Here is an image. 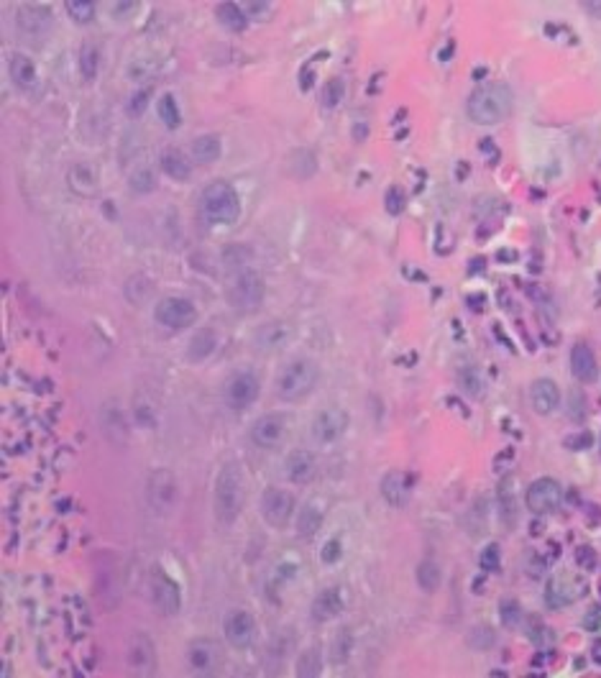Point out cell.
<instances>
[{
  "label": "cell",
  "mask_w": 601,
  "mask_h": 678,
  "mask_svg": "<svg viewBox=\"0 0 601 678\" xmlns=\"http://www.w3.org/2000/svg\"><path fill=\"white\" fill-rule=\"evenodd\" d=\"M315 466H318V461H315V456L310 453V451H305V448H294L292 453L284 458V473H287V479L294 481V484H307V481L313 479Z\"/></svg>",
  "instance_id": "obj_21"
},
{
  "label": "cell",
  "mask_w": 601,
  "mask_h": 678,
  "mask_svg": "<svg viewBox=\"0 0 601 678\" xmlns=\"http://www.w3.org/2000/svg\"><path fill=\"white\" fill-rule=\"evenodd\" d=\"M128 663L136 676H153L156 673V655H153V642L146 635H134L131 647H128Z\"/></svg>",
  "instance_id": "obj_16"
},
{
  "label": "cell",
  "mask_w": 601,
  "mask_h": 678,
  "mask_svg": "<svg viewBox=\"0 0 601 678\" xmlns=\"http://www.w3.org/2000/svg\"><path fill=\"white\" fill-rule=\"evenodd\" d=\"M583 11H588L591 16H601V3L599 0H586V3H581Z\"/></svg>",
  "instance_id": "obj_54"
},
{
  "label": "cell",
  "mask_w": 601,
  "mask_h": 678,
  "mask_svg": "<svg viewBox=\"0 0 601 678\" xmlns=\"http://www.w3.org/2000/svg\"><path fill=\"white\" fill-rule=\"evenodd\" d=\"M591 441H594V438H591V433L570 435V438H568V448H573V451H578V448H581V451H586V448L591 446Z\"/></svg>",
  "instance_id": "obj_52"
},
{
  "label": "cell",
  "mask_w": 601,
  "mask_h": 678,
  "mask_svg": "<svg viewBox=\"0 0 601 678\" xmlns=\"http://www.w3.org/2000/svg\"><path fill=\"white\" fill-rule=\"evenodd\" d=\"M340 556H343V543H340L338 537H330L323 548H320V561L325 563V566H332V563H338Z\"/></svg>",
  "instance_id": "obj_45"
},
{
  "label": "cell",
  "mask_w": 601,
  "mask_h": 678,
  "mask_svg": "<svg viewBox=\"0 0 601 678\" xmlns=\"http://www.w3.org/2000/svg\"><path fill=\"white\" fill-rule=\"evenodd\" d=\"M343 95H345V82L340 80V77H332V80H327L325 87H323L320 102H323V108H325V110H332V108H338V105H340Z\"/></svg>",
  "instance_id": "obj_37"
},
{
  "label": "cell",
  "mask_w": 601,
  "mask_h": 678,
  "mask_svg": "<svg viewBox=\"0 0 601 678\" xmlns=\"http://www.w3.org/2000/svg\"><path fill=\"white\" fill-rule=\"evenodd\" d=\"M345 430H348V412H345L343 407L320 409L318 415L313 417V425H310L313 438L318 443H323V446H330V443L340 441Z\"/></svg>",
  "instance_id": "obj_10"
},
{
  "label": "cell",
  "mask_w": 601,
  "mask_h": 678,
  "mask_svg": "<svg viewBox=\"0 0 601 678\" xmlns=\"http://www.w3.org/2000/svg\"><path fill=\"white\" fill-rule=\"evenodd\" d=\"M351 652H353L351 627H340L338 633L332 635V640H330V660L335 665H343V663H348Z\"/></svg>",
  "instance_id": "obj_33"
},
{
  "label": "cell",
  "mask_w": 601,
  "mask_h": 678,
  "mask_svg": "<svg viewBox=\"0 0 601 678\" xmlns=\"http://www.w3.org/2000/svg\"><path fill=\"white\" fill-rule=\"evenodd\" d=\"M479 561H481V569L484 571H497L499 563H502V550H499V545H494V543L486 545V548L481 550Z\"/></svg>",
  "instance_id": "obj_47"
},
{
  "label": "cell",
  "mask_w": 601,
  "mask_h": 678,
  "mask_svg": "<svg viewBox=\"0 0 601 678\" xmlns=\"http://www.w3.org/2000/svg\"><path fill=\"white\" fill-rule=\"evenodd\" d=\"M276 576H279L281 581H292L294 576H297V563H279Z\"/></svg>",
  "instance_id": "obj_53"
},
{
  "label": "cell",
  "mask_w": 601,
  "mask_h": 678,
  "mask_svg": "<svg viewBox=\"0 0 601 678\" xmlns=\"http://www.w3.org/2000/svg\"><path fill=\"white\" fill-rule=\"evenodd\" d=\"M215 13H217V21L233 33L246 31V26H249V16L243 13V8L238 6V3H220V6L215 8Z\"/></svg>",
  "instance_id": "obj_32"
},
{
  "label": "cell",
  "mask_w": 601,
  "mask_h": 678,
  "mask_svg": "<svg viewBox=\"0 0 601 678\" xmlns=\"http://www.w3.org/2000/svg\"><path fill=\"white\" fill-rule=\"evenodd\" d=\"M153 318L156 323L169 330H185L192 328V323L197 320V307L192 305L187 297H164L153 307Z\"/></svg>",
  "instance_id": "obj_7"
},
{
  "label": "cell",
  "mask_w": 601,
  "mask_h": 678,
  "mask_svg": "<svg viewBox=\"0 0 601 678\" xmlns=\"http://www.w3.org/2000/svg\"><path fill=\"white\" fill-rule=\"evenodd\" d=\"M412 494V481L404 471H389L381 479V497L389 507H404Z\"/></svg>",
  "instance_id": "obj_20"
},
{
  "label": "cell",
  "mask_w": 601,
  "mask_h": 678,
  "mask_svg": "<svg viewBox=\"0 0 601 678\" xmlns=\"http://www.w3.org/2000/svg\"><path fill=\"white\" fill-rule=\"evenodd\" d=\"M151 599L161 614H177L182 607V594L172 576H166L161 569H153L151 574Z\"/></svg>",
  "instance_id": "obj_14"
},
{
  "label": "cell",
  "mask_w": 601,
  "mask_h": 678,
  "mask_svg": "<svg viewBox=\"0 0 601 678\" xmlns=\"http://www.w3.org/2000/svg\"><path fill=\"white\" fill-rule=\"evenodd\" d=\"M345 607V596L340 586H327L323 588L313 599V617L318 622H330L335 620Z\"/></svg>",
  "instance_id": "obj_19"
},
{
  "label": "cell",
  "mask_w": 601,
  "mask_h": 678,
  "mask_svg": "<svg viewBox=\"0 0 601 678\" xmlns=\"http://www.w3.org/2000/svg\"><path fill=\"white\" fill-rule=\"evenodd\" d=\"M417 583H420V588L422 591H435V588L440 586V579H443V574H440V566L435 561H422L420 566H417Z\"/></svg>",
  "instance_id": "obj_36"
},
{
  "label": "cell",
  "mask_w": 601,
  "mask_h": 678,
  "mask_svg": "<svg viewBox=\"0 0 601 678\" xmlns=\"http://www.w3.org/2000/svg\"><path fill=\"white\" fill-rule=\"evenodd\" d=\"M70 187L75 195H80V198L95 195V190H97L95 169H92L90 164H75L70 172Z\"/></svg>",
  "instance_id": "obj_30"
},
{
  "label": "cell",
  "mask_w": 601,
  "mask_h": 678,
  "mask_svg": "<svg viewBox=\"0 0 601 678\" xmlns=\"http://www.w3.org/2000/svg\"><path fill=\"white\" fill-rule=\"evenodd\" d=\"M259 392H261V382H259V374L251 369L233 371L223 387L225 404L230 409H249L259 399Z\"/></svg>",
  "instance_id": "obj_6"
},
{
  "label": "cell",
  "mask_w": 601,
  "mask_h": 678,
  "mask_svg": "<svg viewBox=\"0 0 601 678\" xmlns=\"http://www.w3.org/2000/svg\"><path fill=\"white\" fill-rule=\"evenodd\" d=\"M223 635H225V642H228L230 647H236V650L251 647V642H254L256 637L254 614H249L246 609H233V612H228L223 622Z\"/></svg>",
  "instance_id": "obj_13"
},
{
  "label": "cell",
  "mask_w": 601,
  "mask_h": 678,
  "mask_svg": "<svg viewBox=\"0 0 601 678\" xmlns=\"http://www.w3.org/2000/svg\"><path fill=\"white\" fill-rule=\"evenodd\" d=\"M128 185H131V190H134L136 195H146V192H151L153 187H156V177H153V172L148 166H144V169H136V172L131 174Z\"/></svg>",
  "instance_id": "obj_41"
},
{
  "label": "cell",
  "mask_w": 601,
  "mask_h": 678,
  "mask_svg": "<svg viewBox=\"0 0 601 678\" xmlns=\"http://www.w3.org/2000/svg\"><path fill=\"white\" fill-rule=\"evenodd\" d=\"M161 169H164L166 177L177 179V182H185L192 174V161L182 149L166 146L164 151H161Z\"/></svg>",
  "instance_id": "obj_25"
},
{
  "label": "cell",
  "mask_w": 601,
  "mask_h": 678,
  "mask_svg": "<svg viewBox=\"0 0 601 678\" xmlns=\"http://www.w3.org/2000/svg\"><path fill=\"white\" fill-rule=\"evenodd\" d=\"M292 169H294V174L302 179L313 177V174L318 172V159H315V154L307 151V149L294 151L292 154Z\"/></svg>",
  "instance_id": "obj_38"
},
{
  "label": "cell",
  "mask_w": 601,
  "mask_h": 678,
  "mask_svg": "<svg viewBox=\"0 0 601 678\" xmlns=\"http://www.w3.org/2000/svg\"><path fill=\"white\" fill-rule=\"evenodd\" d=\"M601 627V607L596 604V607H591L586 614H583V630H588V633H596Z\"/></svg>",
  "instance_id": "obj_50"
},
{
  "label": "cell",
  "mask_w": 601,
  "mask_h": 678,
  "mask_svg": "<svg viewBox=\"0 0 601 678\" xmlns=\"http://www.w3.org/2000/svg\"><path fill=\"white\" fill-rule=\"evenodd\" d=\"M460 387L471 397H479L481 392H484V384H481V377L476 371H463V374H460Z\"/></svg>",
  "instance_id": "obj_48"
},
{
  "label": "cell",
  "mask_w": 601,
  "mask_h": 678,
  "mask_svg": "<svg viewBox=\"0 0 601 678\" xmlns=\"http://www.w3.org/2000/svg\"><path fill=\"white\" fill-rule=\"evenodd\" d=\"M261 515L271 527H284L294 515V494L279 486H266L261 494Z\"/></svg>",
  "instance_id": "obj_12"
},
{
  "label": "cell",
  "mask_w": 601,
  "mask_h": 678,
  "mask_svg": "<svg viewBox=\"0 0 601 678\" xmlns=\"http://www.w3.org/2000/svg\"><path fill=\"white\" fill-rule=\"evenodd\" d=\"M215 345H217V335L210 328H202V330H197L192 335L190 345H187V356H190V361L200 364V361H205L207 356H212Z\"/></svg>",
  "instance_id": "obj_31"
},
{
  "label": "cell",
  "mask_w": 601,
  "mask_h": 678,
  "mask_svg": "<svg viewBox=\"0 0 601 678\" xmlns=\"http://www.w3.org/2000/svg\"><path fill=\"white\" fill-rule=\"evenodd\" d=\"M530 402L537 415H553L561 407V389L553 379H537L530 387Z\"/></svg>",
  "instance_id": "obj_18"
},
{
  "label": "cell",
  "mask_w": 601,
  "mask_h": 678,
  "mask_svg": "<svg viewBox=\"0 0 601 678\" xmlns=\"http://www.w3.org/2000/svg\"><path fill=\"white\" fill-rule=\"evenodd\" d=\"M200 215L205 217V223L210 225L236 223L241 217V198H238L236 187L225 179L210 182L200 195Z\"/></svg>",
  "instance_id": "obj_3"
},
{
  "label": "cell",
  "mask_w": 601,
  "mask_h": 678,
  "mask_svg": "<svg viewBox=\"0 0 601 678\" xmlns=\"http://www.w3.org/2000/svg\"><path fill=\"white\" fill-rule=\"evenodd\" d=\"M583 402H586V397H583L581 392H578V389L570 392L568 409H570V417H573V420H578V422H581L583 417H586V404H583Z\"/></svg>",
  "instance_id": "obj_49"
},
{
  "label": "cell",
  "mask_w": 601,
  "mask_h": 678,
  "mask_svg": "<svg viewBox=\"0 0 601 678\" xmlns=\"http://www.w3.org/2000/svg\"><path fill=\"white\" fill-rule=\"evenodd\" d=\"M148 100H151V87H141L139 92L131 95V100H128V113L134 115V118H141V115L146 113Z\"/></svg>",
  "instance_id": "obj_44"
},
{
  "label": "cell",
  "mask_w": 601,
  "mask_h": 678,
  "mask_svg": "<svg viewBox=\"0 0 601 678\" xmlns=\"http://www.w3.org/2000/svg\"><path fill=\"white\" fill-rule=\"evenodd\" d=\"M64 8L70 13V18L77 21V23H90L95 18V3H90V0H70Z\"/></svg>",
  "instance_id": "obj_40"
},
{
  "label": "cell",
  "mask_w": 601,
  "mask_h": 678,
  "mask_svg": "<svg viewBox=\"0 0 601 678\" xmlns=\"http://www.w3.org/2000/svg\"><path fill=\"white\" fill-rule=\"evenodd\" d=\"M497 502H499V517L507 527H514L517 524V497H514V486H511V479H502L497 486Z\"/></svg>",
  "instance_id": "obj_27"
},
{
  "label": "cell",
  "mask_w": 601,
  "mask_h": 678,
  "mask_svg": "<svg viewBox=\"0 0 601 678\" xmlns=\"http://www.w3.org/2000/svg\"><path fill=\"white\" fill-rule=\"evenodd\" d=\"M156 113H159L161 123H164L166 128H179V123H182V110H179V102L172 92H164V95L159 97Z\"/></svg>",
  "instance_id": "obj_35"
},
{
  "label": "cell",
  "mask_w": 601,
  "mask_h": 678,
  "mask_svg": "<svg viewBox=\"0 0 601 678\" xmlns=\"http://www.w3.org/2000/svg\"><path fill=\"white\" fill-rule=\"evenodd\" d=\"M575 563L578 566H583V569H594L596 566V553L588 545H581V548L575 550Z\"/></svg>",
  "instance_id": "obj_51"
},
{
  "label": "cell",
  "mask_w": 601,
  "mask_h": 678,
  "mask_svg": "<svg viewBox=\"0 0 601 678\" xmlns=\"http://www.w3.org/2000/svg\"><path fill=\"white\" fill-rule=\"evenodd\" d=\"M284 420L287 417L279 415V412L261 415L254 422V428H251V441L259 448H276L284 441V435H287V422Z\"/></svg>",
  "instance_id": "obj_15"
},
{
  "label": "cell",
  "mask_w": 601,
  "mask_h": 678,
  "mask_svg": "<svg viewBox=\"0 0 601 678\" xmlns=\"http://www.w3.org/2000/svg\"><path fill=\"white\" fill-rule=\"evenodd\" d=\"M591 655H594L596 663H601V640H599V642H594V650H591Z\"/></svg>",
  "instance_id": "obj_55"
},
{
  "label": "cell",
  "mask_w": 601,
  "mask_h": 678,
  "mask_svg": "<svg viewBox=\"0 0 601 678\" xmlns=\"http://www.w3.org/2000/svg\"><path fill=\"white\" fill-rule=\"evenodd\" d=\"M586 594V581L578 579L570 571H563V574H556L545 586V601H548L553 609H563L570 607L573 601H578L581 596Z\"/></svg>",
  "instance_id": "obj_8"
},
{
  "label": "cell",
  "mask_w": 601,
  "mask_h": 678,
  "mask_svg": "<svg viewBox=\"0 0 601 678\" xmlns=\"http://www.w3.org/2000/svg\"><path fill=\"white\" fill-rule=\"evenodd\" d=\"M228 302L241 313L259 310L264 302V279L254 269H241L228 287Z\"/></svg>",
  "instance_id": "obj_5"
},
{
  "label": "cell",
  "mask_w": 601,
  "mask_h": 678,
  "mask_svg": "<svg viewBox=\"0 0 601 678\" xmlns=\"http://www.w3.org/2000/svg\"><path fill=\"white\" fill-rule=\"evenodd\" d=\"M187 663H190L192 673H197V676H212V673H217L220 663H223L220 645L210 637L192 640L190 647H187Z\"/></svg>",
  "instance_id": "obj_11"
},
{
  "label": "cell",
  "mask_w": 601,
  "mask_h": 678,
  "mask_svg": "<svg viewBox=\"0 0 601 678\" xmlns=\"http://www.w3.org/2000/svg\"><path fill=\"white\" fill-rule=\"evenodd\" d=\"M499 620H502L504 627H509V630H517L519 622H522V607H519V601L514 599L502 601V604H499Z\"/></svg>",
  "instance_id": "obj_39"
},
{
  "label": "cell",
  "mask_w": 601,
  "mask_h": 678,
  "mask_svg": "<svg viewBox=\"0 0 601 678\" xmlns=\"http://www.w3.org/2000/svg\"><path fill=\"white\" fill-rule=\"evenodd\" d=\"M148 499L156 510H169L174 505V476L169 471H156L148 479Z\"/></svg>",
  "instance_id": "obj_24"
},
{
  "label": "cell",
  "mask_w": 601,
  "mask_h": 678,
  "mask_svg": "<svg viewBox=\"0 0 601 678\" xmlns=\"http://www.w3.org/2000/svg\"><path fill=\"white\" fill-rule=\"evenodd\" d=\"M11 80L16 82V87L21 90H31L36 87V64H33L31 57H26V54H13L11 59Z\"/></svg>",
  "instance_id": "obj_29"
},
{
  "label": "cell",
  "mask_w": 601,
  "mask_h": 678,
  "mask_svg": "<svg viewBox=\"0 0 601 678\" xmlns=\"http://www.w3.org/2000/svg\"><path fill=\"white\" fill-rule=\"evenodd\" d=\"M570 371L578 382H596L599 377V364L588 343H575L570 351Z\"/></svg>",
  "instance_id": "obj_23"
},
{
  "label": "cell",
  "mask_w": 601,
  "mask_h": 678,
  "mask_svg": "<svg viewBox=\"0 0 601 678\" xmlns=\"http://www.w3.org/2000/svg\"><path fill=\"white\" fill-rule=\"evenodd\" d=\"M524 505L530 507V512H535V515H550L563 505V486L550 476L535 479L527 486Z\"/></svg>",
  "instance_id": "obj_9"
},
{
  "label": "cell",
  "mask_w": 601,
  "mask_h": 678,
  "mask_svg": "<svg viewBox=\"0 0 601 678\" xmlns=\"http://www.w3.org/2000/svg\"><path fill=\"white\" fill-rule=\"evenodd\" d=\"M323 520H325V507L320 505L318 499H310L307 505H302L294 527H297V532H300L302 537H313L315 532L323 527Z\"/></svg>",
  "instance_id": "obj_26"
},
{
  "label": "cell",
  "mask_w": 601,
  "mask_h": 678,
  "mask_svg": "<svg viewBox=\"0 0 601 678\" xmlns=\"http://www.w3.org/2000/svg\"><path fill=\"white\" fill-rule=\"evenodd\" d=\"M468 642L473 645V650H489V647L494 645V633L489 630V627H476L471 633V637H468Z\"/></svg>",
  "instance_id": "obj_46"
},
{
  "label": "cell",
  "mask_w": 601,
  "mask_h": 678,
  "mask_svg": "<svg viewBox=\"0 0 601 678\" xmlns=\"http://www.w3.org/2000/svg\"><path fill=\"white\" fill-rule=\"evenodd\" d=\"M292 325L276 320V323H266V325H261L254 333V343L261 351H279V348H284L292 340Z\"/></svg>",
  "instance_id": "obj_22"
},
{
  "label": "cell",
  "mask_w": 601,
  "mask_h": 678,
  "mask_svg": "<svg viewBox=\"0 0 601 678\" xmlns=\"http://www.w3.org/2000/svg\"><path fill=\"white\" fill-rule=\"evenodd\" d=\"M190 154H192V161H197V164H212V161L220 159L223 144H220V139H217L215 134H202L192 141Z\"/></svg>",
  "instance_id": "obj_28"
},
{
  "label": "cell",
  "mask_w": 601,
  "mask_h": 678,
  "mask_svg": "<svg viewBox=\"0 0 601 678\" xmlns=\"http://www.w3.org/2000/svg\"><path fill=\"white\" fill-rule=\"evenodd\" d=\"M320 369L310 358H294L289 364L281 366L279 377H276V394L284 402H297L305 399L310 392L318 387Z\"/></svg>",
  "instance_id": "obj_4"
},
{
  "label": "cell",
  "mask_w": 601,
  "mask_h": 678,
  "mask_svg": "<svg viewBox=\"0 0 601 678\" xmlns=\"http://www.w3.org/2000/svg\"><path fill=\"white\" fill-rule=\"evenodd\" d=\"M16 21H18L21 36H44L51 28V8L31 3V6L21 8Z\"/></svg>",
  "instance_id": "obj_17"
},
{
  "label": "cell",
  "mask_w": 601,
  "mask_h": 678,
  "mask_svg": "<svg viewBox=\"0 0 601 678\" xmlns=\"http://www.w3.org/2000/svg\"><path fill=\"white\" fill-rule=\"evenodd\" d=\"M212 507L220 524H233L243 507V476L236 461H228L220 466L212 484Z\"/></svg>",
  "instance_id": "obj_2"
},
{
  "label": "cell",
  "mask_w": 601,
  "mask_h": 678,
  "mask_svg": "<svg viewBox=\"0 0 601 678\" xmlns=\"http://www.w3.org/2000/svg\"><path fill=\"white\" fill-rule=\"evenodd\" d=\"M97 46L95 44H85L80 51V70H82L85 80H95L97 75Z\"/></svg>",
  "instance_id": "obj_42"
},
{
  "label": "cell",
  "mask_w": 601,
  "mask_h": 678,
  "mask_svg": "<svg viewBox=\"0 0 601 678\" xmlns=\"http://www.w3.org/2000/svg\"><path fill=\"white\" fill-rule=\"evenodd\" d=\"M511 105H514V95H511L509 85L489 82L471 92L466 102V113L476 126H497L511 113Z\"/></svg>",
  "instance_id": "obj_1"
},
{
  "label": "cell",
  "mask_w": 601,
  "mask_h": 678,
  "mask_svg": "<svg viewBox=\"0 0 601 678\" xmlns=\"http://www.w3.org/2000/svg\"><path fill=\"white\" fill-rule=\"evenodd\" d=\"M323 673V652L318 645H310L300 658H297V676L300 678H315Z\"/></svg>",
  "instance_id": "obj_34"
},
{
  "label": "cell",
  "mask_w": 601,
  "mask_h": 678,
  "mask_svg": "<svg viewBox=\"0 0 601 678\" xmlns=\"http://www.w3.org/2000/svg\"><path fill=\"white\" fill-rule=\"evenodd\" d=\"M404 205H407V198H404L402 187H389V190H386V198H384V208H386V212L396 217L404 210Z\"/></svg>",
  "instance_id": "obj_43"
}]
</instances>
